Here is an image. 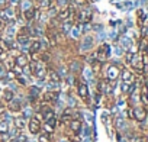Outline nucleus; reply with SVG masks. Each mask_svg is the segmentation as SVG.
<instances>
[{"label":"nucleus","instance_id":"f257e3e1","mask_svg":"<svg viewBox=\"0 0 148 142\" xmlns=\"http://www.w3.org/2000/svg\"><path fill=\"white\" fill-rule=\"evenodd\" d=\"M29 68H31V74L35 76L38 80H42L45 79V76L48 74V70L45 67V64L39 59H35V61H31L29 62Z\"/></svg>","mask_w":148,"mask_h":142},{"label":"nucleus","instance_id":"f03ea898","mask_svg":"<svg viewBox=\"0 0 148 142\" xmlns=\"http://www.w3.org/2000/svg\"><path fill=\"white\" fill-rule=\"evenodd\" d=\"M92 19H93V12H92V9H89V8H83V9H80V10L76 13V20H77V22L89 23Z\"/></svg>","mask_w":148,"mask_h":142},{"label":"nucleus","instance_id":"7ed1b4c3","mask_svg":"<svg viewBox=\"0 0 148 142\" xmlns=\"http://www.w3.org/2000/svg\"><path fill=\"white\" fill-rule=\"evenodd\" d=\"M26 126H28V129H29V132H31L32 135H38V133L42 130V123H41V120L36 119L35 116L29 119V122H28Z\"/></svg>","mask_w":148,"mask_h":142},{"label":"nucleus","instance_id":"20e7f679","mask_svg":"<svg viewBox=\"0 0 148 142\" xmlns=\"http://www.w3.org/2000/svg\"><path fill=\"white\" fill-rule=\"evenodd\" d=\"M77 94H79V97L83 102L89 103V87H87V84L84 81H79L77 83Z\"/></svg>","mask_w":148,"mask_h":142},{"label":"nucleus","instance_id":"39448f33","mask_svg":"<svg viewBox=\"0 0 148 142\" xmlns=\"http://www.w3.org/2000/svg\"><path fill=\"white\" fill-rule=\"evenodd\" d=\"M119 76H121V70H119L118 65H113V64H112V65L108 67V71H106V80H108V81H112V83H113Z\"/></svg>","mask_w":148,"mask_h":142},{"label":"nucleus","instance_id":"423d86ee","mask_svg":"<svg viewBox=\"0 0 148 142\" xmlns=\"http://www.w3.org/2000/svg\"><path fill=\"white\" fill-rule=\"evenodd\" d=\"M82 128H83L82 119H71V120L68 122V129H70V132L74 133V135H79L80 130H82Z\"/></svg>","mask_w":148,"mask_h":142},{"label":"nucleus","instance_id":"0eeeda50","mask_svg":"<svg viewBox=\"0 0 148 142\" xmlns=\"http://www.w3.org/2000/svg\"><path fill=\"white\" fill-rule=\"evenodd\" d=\"M57 99H58V91H51V90H48L47 93L42 94V103H44V104H49V103L55 102Z\"/></svg>","mask_w":148,"mask_h":142},{"label":"nucleus","instance_id":"6e6552de","mask_svg":"<svg viewBox=\"0 0 148 142\" xmlns=\"http://www.w3.org/2000/svg\"><path fill=\"white\" fill-rule=\"evenodd\" d=\"M13 61H15V64H16L18 67H21V68L28 67V65H29V62H31V61H29V57H28L26 54H19Z\"/></svg>","mask_w":148,"mask_h":142},{"label":"nucleus","instance_id":"1a4fd4ad","mask_svg":"<svg viewBox=\"0 0 148 142\" xmlns=\"http://www.w3.org/2000/svg\"><path fill=\"white\" fill-rule=\"evenodd\" d=\"M132 110H134V119L138 120L139 123L147 119V112L144 110V107H132Z\"/></svg>","mask_w":148,"mask_h":142},{"label":"nucleus","instance_id":"9d476101","mask_svg":"<svg viewBox=\"0 0 148 142\" xmlns=\"http://www.w3.org/2000/svg\"><path fill=\"white\" fill-rule=\"evenodd\" d=\"M8 109L10 110V112H21L22 110V102L19 100V99H12L9 103H8Z\"/></svg>","mask_w":148,"mask_h":142},{"label":"nucleus","instance_id":"9b49d317","mask_svg":"<svg viewBox=\"0 0 148 142\" xmlns=\"http://www.w3.org/2000/svg\"><path fill=\"white\" fill-rule=\"evenodd\" d=\"M41 48H42V42H41V41L35 39V41L29 42V52H31V55L41 52Z\"/></svg>","mask_w":148,"mask_h":142},{"label":"nucleus","instance_id":"f8f14e48","mask_svg":"<svg viewBox=\"0 0 148 142\" xmlns=\"http://www.w3.org/2000/svg\"><path fill=\"white\" fill-rule=\"evenodd\" d=\"M121 77H122V81L126 83V84H132L134 83V74L131 73V71H128V70H123L122 71Z\"/></svg>","mask_w":148,"mask_h":142},{"label":"nucleus","instance_id":"ddd939ff","mask_svg":"<svg viewBox=\"0 0 148 142\" xmlns=\"http://www.w3.org/2000/svg\"><path fill=\"white\" fill-rule=\"evenodd\" d=\"M70 12H71V6L62 8V9L58 12V15H57L58 20H67V19H68V16H70Z\"/></svg>","mask_w":148,"mask_h":142},{"label":"nucleus","instance_id":"4468645a","mask_svg":"<svg viewBox=\"0 0 148 142\" xmlns=\"http://www.w3.org/2000/svg\"><path fill=\"white\" fill-rule=\"evenodd\" d=\"M71 119H73V116H71V110H70V109H65V110L62 112L61 117H60V123H68Z\"/></svg>","mask_w":148,"mask_h":142},{"label":"nucleus","instance_id":"2eb2a0df","mask_svg":"<svg viewBox=\"0 0 148 142\" xmlns=\"http://www.w3.org/2000/svg\"><path fill=\"white\" fill-rule=\"evenodd\" d=\"M38 135H39L38 136V142H52L51 141V133H48V132H39Z\"/></svg>","mask_w":148,"mask_h":142},{"label":"nucleus","instance_id":"dca6fc26","mask_svg":"<svg viewBox=\"0 0 148 142\" xmlns=\"http://www.w3.org/2000/svg\"><path fill=\"white\" fill-rule=\"evenodd\" d=\"M12 99H15V93H13L10 89H6V90L3 91V100H5L6 103H9Z\"/></svg>","mask_w":148,"mask_h":142},{"label":"nucleus","instance_id":"f3484780","mask_svg":"<svg viewBox=\"0 0 148 142\" xmlns=\"http://www.w3.org/2000/svg\"><path fill=\"white\" fill-rule=\"evenodd\" d=\"M13 123H15V128H16L18 130H21V129H23V128L26 126V122H25L23 117H16V119L13 120Z\"/></svg>","mask_w":148,"mask_h":142},{"label":"nucleus","instance_id":"a211bd4d","mask_svg":"<svg viewBox=\"0 0 148 142\" xmlns=\"http://www.w3.org/2000/svg\"><path fill=\"white\" fill-rule=\"evenodd\" d=\"M48 76H49V80H51V81H55V83L60 81V74H58V71L51 70V71H48Z\"/></svg>","mask_w":148,"mask_h":142},{"label":"nucleus","instance_id":"6ab92c4d","mask_svg":"<svg viewBox=\"0 0 148 142\" xmlns=\"http://www.w3.org/2000/svg\"><path fill=\"white\" fill-rule=\"evenodd\" d=\"M9 132V122L0 120V133H6Z\"/></svg>","mask_w":148,"mask_h":142},{"label":"nucleus","instance_id":"aec40b11","mask_svg":"<svg viewBox=\"0 0 148 142\" xmlns=\"http://www.w3.org/2000/svg\"><path fill=\"white\" fill-rule=\"evenodd\" d=\"M92 45H93V38H90V36L84 38V45H83V49H90V48H92Z\"/></svg>","mask_w":148,"mask_h":142},{"label":"nucleus","instance_id":"412c9836","mask_svg":"<svg viewBox=\"0 0 148 142\" xmlns=\"http://www.w3.org/2000/svg\"><path fill=\"white\" fill-rule=\"evenodd\" d=\"M21 8L23 10H28L32 8V3H31V0H21Z\"/></svg>","mask_w":148,"mask_h":142},{"label":"nucleus","instance_id":"4be33fe9","mask_svg":"<svg viewBox=\"0 0 148 142\" xmlns=\"http://www.w3.org/2000/svg\"><path fill=\"white\" fill-rule=\"evenodd\" d=\"M71 26H73V22H70V20H64L62 32H64V33H68V32H70V29H71Z\"/></svg>","mask_w":148,"mask_h":142},{"label":"nucleus","instance_id":"5701e85b","mask_svg":"<svg viewBox=\"0 0 148 142\" xmlns=\"http://www.w3.org/2000/svg\"><path fill=\"white\" fill-rule=\"evenodd\" d=\"M41 8L42 9H49L52 6V0H41Z\"/></svg>","mask_w":148,"mask_h":142},{"label":"nucleus","instance_id":"b1692460","mask_svg":"<svg viewBox=\"0 0 148 142\" xmlns=\"http://www.w3.org/2000/svg\"><path fill=\"white\" fill-rule=\"evenodd\" d=\"M16 80H18V83H19V84L26 86V80H25V77H23V76H21V74H19V76H16Z\"/></svg>","mask_w":148,"mask_h":142},{"label":"nucleus","instance_id":"393cba45","mask_svg":"<svg viewBox=\"0 0 148 142\" xmlns=\"http://www.w3.org/2000/svg\"><path fill=\"white\" fill-rule=\"evenodd\" d=\"M9 3H10V6H18L21 3V0H9Z\"/></svg>","mask_w":148,"mask_h":142},{"label":"nucleus","instance_id":"a878e982","mask_svg":"<svg viewBox=\"0 0 148 142\" xmlns=\"http://www.w3.org/2000/svg\"><path fill=\"white\" fill-rule=\"evenodd\" d=\"M142 35L147 38L148 36V26H145V28H142Z\"/></svg>","mask_w":148,"mask_h":142},{"label":"nucleus","instance_id":"bb28decb","mask_svg":"<svg viewBox=\"0 0 148 142\" xmlns=\"http://www.w3.org/2000/svg\"><path fill=\"white\" fill-rule=\"evenodd\" d=\"M3 41V32H2V29H0V42Z\"/></svg>","mask_w":148,"mask_h":142},{"label":"nucleus","instance_id":"cd10ccee","mask_svg":"<svg viewBox=\"0 0 148 142\" xmlns=\"http://www.w3.org/2000/svg\"><path fill=\"white\" fill-rule=\"evenodd\" d=\"M36 2H41V0H36Z\"/></svg>","mask_w":148,"mask_h":142}]
</instances>
